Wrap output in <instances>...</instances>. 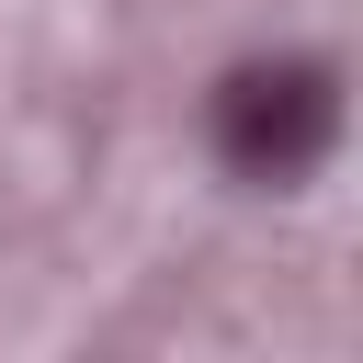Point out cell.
<instances>
[{"label":"cell","instance_id":"cell-1","mask_svg":"<svg viewBox=\"0 0 363 363\" xmlns=\"http://www.w3.org/2000/svg\"><path fill=\"white\" fill-rule=\"evenodd\" d=\"M216 159L261 193H306L340 147V68L329 57H238L204 102Z\"/></svg>","mask_w":363,"mask_h":363}]
</instances>
